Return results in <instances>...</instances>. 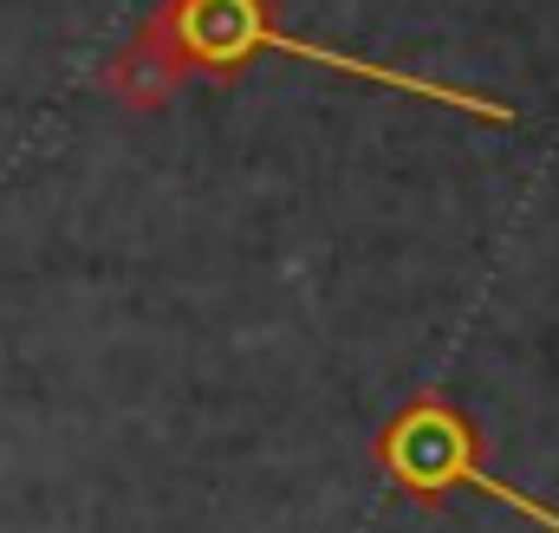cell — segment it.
I'll return each instance as SVG.
<instances>
[{
	"label": "cell",
	"instance_id": "obj_2",
	"mask_svg": "<svg viewBox=\"0 0 559 533\" xmlns=\"http://www.w3.org/2000/svg\"><path fill=\"white\" fill-rule=\"evenodd\" d=\"M378 469H384L404 495H417V501H442V495H455V488H475V495L501 501L508 514L559 533V508L521 495L514 482H501V475L481 462V442H475L468 416L449 398H411L404 403V410L378 429Z\"/></svg>",
	"mask_w": 559,
	"mask_h": 533
},
{
	"label": "cell",
	"instance_id": "obj_1",
	"mask_svg": "<svg viewBox=\"0 0 559 533\" xmlns=\"http://www.w3.org/2000/svg\"><path fill=\"white\" fill-rule=\"evenodd\" d=\"M176 52L189 66H248L261 52L280 59H312V66H332L345 79H365V85H384V92H404L423 105H449V111H468V118H488V125H514V105L488 98V92H462V85H442V79H417V72H397V66H371L358 52H338V46H319V39H299L267 20L261 0H182L176 7Z\"/></svg>",
	"mask_w": 559,
	"mask_h": 533
}]
</instances>
